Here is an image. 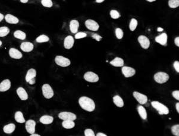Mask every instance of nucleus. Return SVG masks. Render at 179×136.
Wrapping results in <instances>:
<instances>
[{"label":"nucleus","mask_w":179,"mask_h":136,"mask_svg":"<svg viewBox=\"0 0 179 136\" xmlns=\"http://www.w3.org/2000/svg\"><path fill=\"white\" fill-rule=\"evenodd\" d=\"M138 26V21L136 19H132L129 24V29L131 31H134Z\"/></svg>","instance_id":"nucleus-32"},{"label":"nucleus","mask_w":179,"mask_h":136,"mask_svg":"<svg viewBox=\"0 0 179 136\" xmlns=\"http://www.w3.org/2000/svg\"><path fill=\"white\" fill-rule=\"evenodd\" d=\"M171 131H172L174 135L178 136L179 135V125H175L171 127Z\"/></svg>","instance_id":"nucleus-37"},{"label":"nucleus","mask_w":179,"mask_h":136,"mask_svg":"<svg viewBox=\"0 0 179 136\" xmlns=\"http://www.w3.org/2000/svg\"><path fill=\"white\" fill-rule=\"evenodd\" d=\"M35 126H36V122L34 120L29 119L26 121L25 128L26 130L28 133L32 134L35 133Z\"/></svg>","instance_id":"nucleus-10"},{"label":"nucleus","mask_w":179,"mask_h":136,"mask_svg":"<svg viewBox=\"0 0 179 136\" xmlns=\"http://www.w3.org/2000/svg\"><path fill=\"white\" fill-rule=\"evenodd\" d=\"M96 136H106V135L104 133H98L96 134Z\"/></svg>","instance_id":"nucleus-45"},{"label":"nucleus","mask_w":179,"mask_h":136,"mask_svg":"<svg viewBox=\"0 0 179 136\" xmlns=\"http://www.w3.org/2000/svg\"><path fill=\"white\" fill-rule=\"evenodd\" d=\"M84 78L86 81L90 83H96L99 80V76L92 71H88L84 74Z\"/></svg>","instance_id":"nucleus-6"},{"label":"nucleus","mask_w":179,"mask_h":136,"mask_svg":"<svg viewBox=\"0 0 179 136\" xmlns=\"http://www.w3.org/2000/svg\"><path fill=\"white\" fill-rule=\"evenodd\" d=\"M2 45V42L0 40V46H1Z\"/></svg>","instance_id":"nucleus-53"},{"label":"nucleus","mask_w":179,"mask_h":136,"mask_svg":"<svg viewBox=\"0 0 179 136\" xmlns=\"http://www.w3.org/2000/svg\"><path fill=\"white\" fill-rule=\"evenodd\" d=\"M9 55L12 58L14 59H21L22 58V54H21L18 49L11 48L9 50Z\"/></svg>","instance_id":"nucleus-15"},{"label":"nucleus","mask_w":179,"mask_h":136,"mask_svg":"<svg viewBox=\"0 0 179 136\" xmlns=\"http://www.w3.org/2000/svg\"><path fill=\"white\" fill-rule=\"evenodd\" d=\"M79 27V23L76 20H73L70 23V29L71 33H76L78 32Z\"/></svg>","instance_id":"nucleus-19"},{"label":"nucleus","mask_w":179,"mask_h":136,"mask_svg":"<svg viewBox=\"0 0 179 136\" xmlns=\"http://www.w3.org/2000/svg\"><path fill=\"white\" fill-rule=\"evenodd\" d=\"M39 121L43 124H50L53 122L54 118L52 116L44 115L41 117Z\"/></svg>","instance_id":"nucleus-23"},{"label":"nucleus","mask_w":179,"mask_h":136,"mask_svg":"<svg viewBox=\"0 0 179 136\" xmlns=\"http://www.w3.org/2000/svg\"><path fill=\"white\" fill-rule=\"evenodd\" d=\"M81 108L88 112L94 111L95 109V103L93 100L87 96H82L79 100Z\"/></svg>","instance_id":"nucleus-1"},{"label":"nucleus","mask_w":179,"mask_h":136,"mask_svg":"<svg viewBox=\"0 0 179 136\" xmlns=\"http://www.w3.org/2000/svg\"><path fill=\"white\" fill-rule=\"evenodd\" d=\"M84 133L85 136H95V133L94 131L90 129V128L86 129L84 131Z\"/></svg>","instance_id":"nucleus-39"},{"label":"nucleus","mask_w":179,"mask_h":136,"mask_svg":"<svg viewBox=\"0 0 179 136\" xmlns=\"http://www.w3.org/2000/svg\"><path fill=\"white\" fill-rule=\"evenodd\" d=\"M63 127L66 129H71L75 127V123L72 120H64L62 123Z\"/></svg>","instance_id":"nucleus-25"},{"label":"nucleus","mask_w":179,"mask_h":136,"mask_svg":"<svg viewBox=\"0 0 179 136\" xmlns=\"http://www.w3.org/2000/svg\"><path fill=\"white\" fill-rule=\"evenodd\" d=\"M176 110H177V112L179 113V103H178V102H177V103H176Z\"/></svg>","instance_id":"nucleus-46"},{"label":"nucleus","mask_w":179,"mask_h":136,"mask_svg":"<svg viewBox=\"0 0 179 136\" xmlns=\"http://www.w3.org/2000/svg\"><path fill=\"white\" fill-rule=\"evenodd\" d=\"M17 94L21 101H26L28 99V95L25 89L20 87L17 89Z\"/></svg>","instance_id":"nucleus-17"},{"label":"nucleus","mask_w":179,"mask_h":136,"mask_svg":"<svg viewBox=\"0 0 179 136\" xmlns=\"http://www.w3.org/2000/svg\"><path fill=\"white\" fill-rule=\"evenodd\" d=\"M121 71H122V73L124 75V76L126 78L131 77L133 76L136 73V71L133 68L127 66L123 67L122 69H121Z\"/></svg>","instance_id":"nucleus-12"},{"label":"nucleus","mask_w":179,"mask_h":136,"mask_svg":"<svg viewBox=\"0 0 179 136\" xmlns=\"http://www.w3.org/2000/svg\"><path fill=\"white\" fill-rule=\"evenodd\" d=\"M42 94L47 99H51L54 96V91L48 84H45L42 87Z\"/></svg>","instance_id":"nucleus-5"},{"label":"nucleus","mask_w":179,"mask_h":136,"mask_svg":"<svg viewBox=\"0 0 179 136\" xmlns=\"http://www.w3.org/2000/svg\"><path fill=\"white\" fill-rule=\"evenodd\" d=\"M146 1H148L149 2H154V1H155L156 0H146Z\"/></svg>","instance_id":"nucleus-52"},{"label":"nucleus","mask_w":179,"mask_h":136,"mask_svg":"<svg viewBox=\"0 0 179 136\" xmlns=\"http://www.w3.org/2000/svg\"><path fill=\"white\" fill-rule=\"evenodd\" d=\"M11 88V82L9 79H5L0 83V92H5Z\"/></svg>","instance_id":"nucleus-18"},{"label":"nucleus","mask_w":179,"mask_h":136,"mask_svg":"<svg viewBox=\"0 0 179 136\" xmlns=\"http://www.w3.org/2000/svg\"><path fill=\"white\" fill-rule=\"evenodd\" d=\"M110 16L113 19H117L120 17V14L117 10H112L110 11Z\"/></svg>","instance_id":"nucleus-36"},{"label":"nucleus","mask_w":179,"mask_h":136,"mask_svg":"<svg viewBox=\"0 0 179 136\" xmlns=\"http://www.w3.org/2000/svg\"><path fill=\"white\" fill-rule=\"evenodd\" d=\"M110 64L116 67H123L124 66V60L119 57H116V58L110 61Z\"/></svg>","instance_id":"nucleus-21"},{"label":"nucleus","mask_w":179,"mask_h":136,"mask_svg":"<svg viewBox=\"0 0 179 136\" xmlns=\"http://www.w3.org/2000/svg\"><path fill=\"white\" fill-rule=\"evenodd\" d=\"M133 95L136 101L141 105H144L148 102V97L144 94L138 92H134Z\"/></svg>","instance_id":"nucleus-9"},{"label":"nucleus","mask_w":179,"mask_h":136,"mask_svg":"<svg viewBox=\"0 0 179 136\" xmlns=\"http://www.w3.org/2000/svg\"><path fill=\"white\" fill-rule=\"evenodd\" d=\"M87 36V34L85 32H78V33H76V35H75V38L76 39H82V38H84L85 37Z\"/></svg>","instance_id":"nucleus-38"},{"label":"nucleus","mask_w":179,"mask_h":136,"mask_svg":"<svg viewBox=\"0 0 179 136\" xmlns=\"http://www.w3.org/2000/svg\"><path fill=\"white\" fill-rule=\"evenodd\" d=\"M172 95L176 100L178 101L179 100V91L178 90H176V91L173 92Z\"/></svg>","instance_id":"nucleus-40"},{"label":"nucleus","mask_w":179,"mask_h":136,"mask_svg":"<svg viewBox=\"0 0 179 136\" xmlns=\"http://www.w3.org/2000/svg\"><path fill=\"white\" fill-rule=\"evenodd\" d=\"M167 34L166 33H163L155 38V41L161 45L166 46L167 44Z\"/></svg>","instance_id":"nucleus-13"},{"label":"nucleus","mask_w":179,"mask_h":136,"mask_svg":"<svg viewBox=\"0 0 179 136\" xmlns=\"http://www.w3.org/2000/svg\"><path fill=\"white\" fill-rule=\"evenodd\" d=\"M168 5L171 9H176L179 6V0H169Z\"/></svg>","instance_id":"nucleus-33"},{"label":"nucleus","mask_w":179,"mask_h":136,"mask_svg":"<svg viewBox=\"0 0 179 136\" xmlns=\"http://www.w3.org/2000/svg\"><path fill=\"white\" fill-rule=\"evenodd\" d=\"M36 76H37V71L33 68H31L27 72L26 76V82H29L30 80H31L33 78H35Z\"/></svg>","instance_id":"nucleus-20"},{"label":"nucleus","mask_w":179,"mask_h":136,"mask_svg":"<svg viewBox=\"0 0 179 136\" xmlns=\"http://www.w3.org/2000/svg\"><path fill=\"white\" fill-rule=\"evenodd\" d=\"M92 37L93 39H94L96 40L97 41H100V40H101V39H102V37L101 36L98 34H96V33H95V34H93V35L92 36Z\"/></svg>","instance_id":"nucleus-41"},{"label":"nucleus","mask_w":179,"mask_h":136,"mask_svg":"<svg viewBox=\"0 0 179 136\" xmlns=\"http://www.w3.org/2000/svg\"><path fill=\"white\" fill-rule=\"evenodd\" d=\"M105 0H96V2L97 3H101L102 2H104Z\"/></svg>","instance_id":"nucleus-49"},{"label":"nucleus","mask_w":179,"mask_h":136,"mask_svg":"<svg viewBox=\"0 0 179 136\" xmlns=\"http://www.w3.org/2000/svg\"><path fill=\"white\" fill-rule=\"evenodd\" d=\"M20 1L22 3H26L28 2V0H20Z\"/></svg>","instance_id":"nucleus-50"},{"label":"nucleus","mask_w":179,"mask_h":136,"mask_svg":"<svg viewBox=\"0 0 179 136\" xmlns=\"http://www.w3.org/2000/svg\"><path fill=\"white\" fill-rule=\"evenodd\" d=\"M14 36L17 39H20V40H24L26 39V34L25 32L21 31H16L14 33Z\"/></svg>","instance_id":"nucleus-29"},{"label":"nucleus","mask_w":179,"mask_h":136,"mask_svg":"<svg viewBox=\"0 0 179 136\" xmlns=\"http://www.w3.org/2000/svg\"><path fill=\"white\" fill-rule=\"evenodd\" d=\"M116 36L117 39H121L123 37V31L120 28H117L116 29Z\"/></svg>","instance_id":"nucleus-35"},{"label":"nucleus","mask_w":179,"mask_h":136,"mask_svg":"<svg viewBox=\"0 0 179 136\" xmlns=\"http://www.w3.org/2000/svg\"><path fill=\"white\" fill-rule=\"evenodd\" d=\"M55 62L57 65L62 67H68L71 64V62L69 59L60 55H58L55 57Z\"/></svg>","instance_id":"nucleus-4"},{"label":"nucleus","mask_w":179,"mask_h":136,"mask_svg":"<svg viewBox=\"0 0 179 136\" xmlns=\"http://www.w3.org/2000/svg\"><path fill=\"white\" fill-rule=\"evenodd\" d=\"M113 102L117 106L121 108L124 106V101L123 99L118 95H116L113 97Z\"/></svg>","instance_id":"nucleus-26"},{"label":"nucleus","mask_w":179,"mask_h":136,"mask_svg":"<svg viewBox=\"0 0 179 136\" xmlns=\"http://www.w3.org/2000/svg\"><path fill=\"white\" fill-rule=\"evenodd\" d=\"M174 43L177 46H179V37L176 38V39H174Z\"/></svg>","instance_id":"nucleus-43"},{"label":"nucleus","mask_w":179,"mask_h":136,"mask_svg":"<svg viewBox=\"0 0 179 136\" xmlns=\"http://www.w3.org/2000/svg\"><path fill=\"white\" fill-rule=\"evenodd\" d=\"M49 40L48 36H47V35L45 34H42L40 35L39 36H38L37 39H36V41H37L38 43H44V42H48Z\"/></svg>","instance_id":"nucleus-31"},{"label":"nucleus","mask_w":179,"mask_h":136,"mask_svg":"<svg viewBox=\"0 0 179 136\" xmlns=\"http://www.w3.org/2000/svg\"><path fill=\"white\" fill-rule=\"evenodd\" d=\"M85 26L92 31H97L99 28V26L96 21L91 19L87 20L85 21Z\"/></svg>","instance_id":"nucleus-8"},{"label":"nucleus","mask_w":179,"mask_h":136,"mask_svg":"<svg viewBox=\"0 0 179 136\" xmlns=\"http://www.w3.org/2000/svg\"><path fill=\"white\" fill-rule=\"evenodd\" d=\"M151 105L156 111H158L160 115H167L169 113V110L167 107L158 101H153Z\"/></svg>","instance_id":"nucleus-2"},{"label":"nucleus","mask_w":179,"mask_h":136,"mask_svg":"<svg viewBox=\"0 0 179 136\" xmlns=\"http://www.w3.org/2000/svg\"><path fill=\"white\" fill-rule=\"evenodd\" d=\"M163 30L164 29L161 27H158V28H157V31H158V32H162V31H163Z\"/></svg>","instance_id":"nucleus-48"},{"label":"nucleus","mask_w":179,"mask_h":136,"mask_svg":"<svg viewBox=\"0 0 179 136\" xmlns=\"http://www.w3.org/2000/svg\"><path fill=\"white\" fill-rule=\"evenodd\" d=\"M173 66H174V68L177 72L179 73V62L178 61H175L173 64Z\"/></svg>","instance_id":"nucleus-42"},{"label":"nucleus","mask_w":179,"mask_h":136,"mask_svg":"<svg viewBox=\"0 0 179 136\" xmlns=\"http://www.w3.org/2000/svg\"><path fill=\"white\" fill-rule=\"evenodd\" d=\"M138 111L140 117L143 119H146L147 118V112L144 106L140 105L138 107Z\"/></svg>","instance_id":"nucleus-28"},{"label":"nucleus","mask_w":179,"mask_h":136,"mask_svg":"<svg viewBox=\"0 0 179 136\" xmlns=\"http://www.w3.org/2000/svg\"><path fill=\"white\" fill-rule=\"evenodd\" d=\"M4 16L3 14L1 13H0V22H1V21L4 19Z\"/></svg>","instance_id":"nucleus-47"},{"label":"nucleus","mask_w":179,"mask_h":136,"mask_svg":"<svg viewBox=\"0 0 179 136\" xmlns=\"http://www.w3.org/2000/svg\"><path fill=\"white\" fill-rule=\"evenodd\" d=\"M138 42L142 48L148 49L150 46V41L149 39L144 35H140L138 38Z\"/></svg>","instance_id":"nucleus-11"},{"label":"nucleus","mask_w":179,"mask_h":136,"mask_svg":"<svg viewBox=\"0 0 179 136\" xmlns=\"http://www.w3.org/2000/svg\"><path fill=\"white\" fill-rule=\"evenodd\" d=\"M14 118L15 120L19 123H25V119L23 117V113L20 111H17L14 115Z\"/></svg>","instance_id":"nucleus-27"},{"label":"nucleus","mask_w":179,"mask_h":136,"mask_svg":"<svg viewBox=\"0 0 179 136\" xmlns=\"http://www.w3.org/2000/svg\"><path fill=\"white\" fill-rule=\"evenodd\" d=\"M10 33V29L7 27H0V37H4L8 35Z\"/></svg>","instance_id":"nucleus-30"},{"label":"nucleus","mask_w":179,"mask_h":136,"mask_svg":"<svg viewBox=\"0 0 179 136\" xmlns=\"http://www.w3.org/2000/svg\"><path fill=\"white\" fill-rule=\"evenodd\" d=\"M5 20L7 23H9L10 24H17L19 23V19L11 14H8L5 16Z\"/></svg>","instance_id":"nucleus-22"},{"label":"nucleus","mask_w":179,"mask_h":136,"mask_svg":"<svg viewBox=\"0 0 179 136\" xmlns=\"http://www.w3.org/2000/svg\"><path fill=\"white\" fill-rule=\"evenodd\" d=\"M59 117L62 120H72L76 119L77 117L75 113L70 112H62L59 114Z\"/></svg>","instance_id":"nucleus-7"},{"label":"nucleus","mask_w":179,"mask_h":136,"mask_svg":"<svg viewBox=\"0 0 179 136\" xmlns=\"http://www.w3.org/2000/svg\"><path fill=\"white\" fill-rule=\"evenodd\" d=\"M34 45L31 42H26L21 43L20 45V48L23 51L26 52H31L33 49Z\"/></svg>","instance_id":"nucleus-14"},{"label":"nucleus","mask_w":179,"mask_h":136,"mask_svg":"<svg viewBox=\"0 0 179 136\" xmlns=\"http://www.w3.org/2000/svg\"><path fill=\"white\" fill-rule=\"evenodd\" d=\"M16 125L14 124L11 123L7 124L3 127V131L6 134H11L15 130Z\"/></svg>","instance_id":"nucleus-24"},{"label":"nucleus","mask_w":179,"mask_h":136,"mask_svg":"<svg viewBox=\"0 0 179 136\" xmlns=\"http://www.w3.org/2000/svg\"><path fill=\"white\" fill-rule=\"evenodd\" d=\"M41 4L43 6L48 7V8H50L53 5L52 0H41Z\"/></svg>","instance_id":"nucleus-34"},{"label":"nucleus","mask_w":179,"mask_h":136,"mask_svg":"<svg viewBox=\"0 0 179 136\" xmlns=\"http://www.w3.org/2000/svg\"><path fill=\"white\" fill-rule=\"evenodd\" d=\"M28 83H29L30 84H34L35 83V78H33V79L30 80Z\"/></svg>","instance_id":"nucleus-44"},{"label":"nucleus","mask_w":179,"mask_h":136,"mask_svg":"<svg viewBox=\"0 0 179 136\" xmlns=\"http://www.w3.org/2000/svg\"><path fill=\"white\" fill-rule=\"evenodd\" d=\"M74 45V39L71 36H68L64 41V48L67 49H70Z\"/></svg>","instance_id":"nucleus-16"},{"label":"nucleus","mask_w":179,"mask_h":136,"mask_svg":"<svg viewBox=\"0 0 179 136\" xmlns=\"http://www.w3.org/2000/svg\"><path fill=\"white\" fill-rule=\"evenodd\" d=\"M154 80L155 81L160 84H162L166 83L169 79V76L168 74L164 72H158L156 73L154 75Z\"/></svg>","instance_id":"nucleus-3"},{"label":"nucleus","mask_w":179,"mask_h":136,"mask_svg":"<svg viewBox=\"0 0 179 136\" xmlns=\"http://www.w3.org/2000/svg\"><path fill=\"white\" fill-rule=\"evenodd\" d=\"M31 136H40L39 134H35V133H33V134H31Z\"/></svg>","instance_id":"nucleus-51"}]
</instances>
